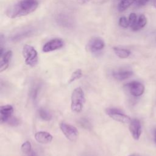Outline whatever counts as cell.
<instances>
[{
	"instance_id": "1",
	"label": "cell",
	"mask_w": 156,
	"mask_h": 156,
	"mask_svg": "<svg viewBox=\"0 0 156 156\" xmlns=\"http://www.w3.org/2000/svg\"><path fill=\"white\" fill-rule=\"evenodd\" d=\"M38 6L37 0H21L10 6L6 10V15L10 18H16L34 12Z\"/></svg>"
},
{
	"instance_id": "2",
	"label": "cell",
	"mask_w": 156,
	"mask_h": 156,
	"mask_svg": "<svg viewBox=\"0 0 156 156\" xmlns=\"http://www.w3.org/2000/svg\"><path fill=\"white\" fill-rule=\"evenodd\" d=\"M85 102V97L82 88L81 87L76 88L73 91L71 97V110L75 113H80L83 109Z\"/></svg>"
},
{
	"instance_id": "3",
	"label": "cell",
	"mask_w": 156,
	"mask_h": 156,
	"mask_svg": "<svg viewBox=\"0 0 156 156\" xmlns=\"http://www.w3.org/2000/svg\"><path fill=\"white\" fill-rule=\"evenodd\" d=\"M23 57L27 65L34 67L38 63V53L36 49L31 45L25 44L22 50Z\"/></svg>"
},
{
	"instance_id": "4",
	"label": "cell",
	"mask_w": 156,
	"mask_h": 156,
	"mask_svg": "<svg viewBox=\"0 0 156 156\" xmlns=\"http://www.w3.org/2000/svg\"><path fill=\"white\" fill-rule=\"evenodd\" d=\"M105 113L115 121L121 123L128 124L130 123L132 120L129 116L122 113L120 110L115 108H107L105 109Z\"/></svg>"
},
{
	"instance_id": "5",
	"label": "cell",
	"mask_w": 156,
	"mask_h": 156,
	"mask_svg": "<svg viewBox=\"0 0 156 156\" xmlns=\"http://www.w3.org/2000/svg\"><path fill=\"white\" fill-rule=\"evenodd\" d=\"M60 128L66 138L71 141H76L79 136V132L77 128L65 122L60 123Z\"/></svg>"
},
{
	"instance_id": "6",
	"label": "cell",
	"mask_w": 156,
	"mask_h": 156,
	"mask_svg": "<svg viewBox=\"0 0 156 156\" xmlns=\"http://www.w3.org/2000/svg\"><path fill=\"white\" fill-rule=\"evenodd\" d=\"M57 23L62 27L66 29H72L74 25L73 18L66 13H59L55 18Z\"/></svg>"
},
{
	"instance_id": "7",
	"label": "cell",
	"mask_w": 156,
	"mask_h": 156,
	"mask_svg": "<svg viewBox=\"0 0 156 156\" xmlns=\"http://www.w3.org/2000/svg\"><path fill=\"white\" fill-rule=\"evenodd\" d=\"M130 93L135 96L139 97L141 96L144 91V86L140 82L132 81L126 85Z\"/></svg>"
},
{
	"instance_id": "8",
	"label": "cell",
	"mask_w": 156,
	"mask_h": 156,
	"mask_svg": "<svg viewBox=\"0 0 156 156\" xmlns=\"http://www.w3.org/2000/svg\"><path fill=\"white\" fill-rule=\"evenodd\" d=\"M64 45V41L61 38H54L46 42L43 47L44 52H49L62 48Z\"/></svg>"
},
{
	"instance_id": "9",
	"label": "cell",
	"mask_w": 156,
	"mask_h": 156,
	"mask_svg": "<svg viewBox=\"0 0 156 156\" xmlns=\"http://www.w3.org/2000/svg\"><path fill=\"white\" fill-rule=\"evenodd\" d=\"M129 130L134 140H139L141 134V124L138 119H133L129 123Z\"/></svg>"
},
{
	"instance_id": "10",
	"label": "cell",
	"mask_w": 156,
	"mask_h": 156,
	"mask_svg": "<svg viewBox=\"0 0 156 156\" xmlns=\"http://www.w3.org/2000/svg\"><path fill=\"white\" fill-rule=\"evenodd\" d=\"M13 107L11 105H1L0 107V121L1 123H7L12 116Z\"/></svg>"
},
{
	"instance_id": "11",
	"label": "cell",
	"mask_w": 156,
	"mask_h": 156,
	"mask_svg": "<svg viewBox=\"0 0 156 156\" xmlns=\"http://www.w3.org/2000/svg\"><path fill=\"white\" fill-rule=\"evenodd\" d=\"M104 46L105 43L104 40L99 37H93L88 43V49L92 52L101 51Z\"/></svg>"
},
{
	"instance_id": "12",
	"label": "cell",
	"mask_w": 156,
	"mask_h": 156,
	"mask_svg": "<svg viewBox=\"0 0 156 156\" xmlns=\"http://www.w3.org/2000/svg\"><path fill=\"white\" fill-rule=\"evenodd\" d=\"M35 140L41 144H48L52 140V136L48 132L40 131L35 134Z\"/></svg>"
},
{
	"instance_id": "13",
	"label": "cell",
	"mask_w": 156,
	"mask_h": 156,
	"mask_svg": "<svg viewBox=\"0 0 156 156\" xmlns=\"http://www.w3.org/2000/svg\"><path fill=\"white\" fill-rule=\"evenodd\" d=\"M133 74V72L127 69H119L112 72V76L118 80H123L129 79Z\"/></svg>"
},
{
	"instance_id": "14",
	"label": "cell",
	"mask_w": 156,
	"mask_h": 156,
	"mask_svg": "<svg viewBox=\"0 0 156 156\" xmlns=\"http://www.w3.org/2000/svg\"><path fill=\"white\" fill-rule=\"evenodd\" d=\"M12 51H7L4 53V54L1 57L0 61V72H2L7 69L9 65V62L12 57Z\"/></svg>"
},
{
	"instance_id": "15",
	"label": "cell",
	"mask_w": 156,
	"mask_h": 156,
	"mask_svg": "<svg viewBox=\"0 0 156 156\" xmlns=\"http://www.w3.org/2000/svg\"><path fill=\"white\" fill-rule=\"evenodd\" d=\"M147 24V18L144 15H140L138 18L135 24L131 27V29L133 31H137L143 28Z\"/></svg>"
},
{
	"instance_id": "16",
	"label": "cell",
	"mask_w": 156,
	"mask_h": 156,
	"mask_svg": "<svg viewBox=\"0 0 156 156\" xmlns=\"http://www.w3.org/2000/svg\"><path fill=\"white\" fill-rule=\"evenodd\" d=\"M33 33V30L32 29H26L24 30H22L21 32H20L19 33H17L16 34H15L14 35L11 37V40L13 41H19L21 40H23L24 38H25L26 37H29V35H32V34Z\"/></svg>"
},
{
	"instance_id": "17",
	"label": "cell",
	"mask_w": 156,
	"mask_h": 156,
	"mask_svg": "<svg viewBox=\"0 0 156 156\" xmlns=\"http://www.w3.org/2000/svg\"><path fill=\"white\" fill-rule=\"evenodd\" d=\"M113 50L115 54L121 58H126L130 55V51L126 49L120 48L118 47H113Z\"/></svg>"
},
{
	"instance_id": "18",
	"label": "cell",
	"mask_w": 156,
	"mask_h": 156,
	"mask_svg": "<svg viewBox=\"0 0 156 156\" xmlns=\"http://www.w3.org/2000/svg\"><path fill=\"white\" fill-rule=\"evenodd\" d=\"M38 115L41 119L46 121H50L52 118L51 112L44 108H40L38 110Z\"/></svg>"
},
{
	"instance_id": "19",
	"label": "cell",
	"mask_w": 156,
	"mask_h": 156,
	"mask_svg": "<svg viewBox=\"0 0 156 156\" xmlns=\"http://www.w3.org/2000/svg\"><path fill=\"white\" fill-rule=\"evenodd\" d=\"M136 0H121L118 5V10L122 12L129 8L132 4L135 3Z\"/></svg>"
},
{
	"instance_id": "20",
	"label": "cell",
	"mask_w": 156,
	"mask_h": 156,
	"mask_svg": "<svg viewBox=\"0 0 156 156\" xmlns=\"http://www.w3.org/2000/svg\"><path fill=\"white\" fill-rule=\"evenodd\" d=\"M82 76V71L81 69H77L71 74L69 80V83L73 82L74 81L79 79Z\"/></svg>"
},
{
	"instance_id": "21",
	"label": "cell",
	"mask_w": 156,
	"mask_h": 156,
	"mask_svg": "<svg viewBox=\"0 0 156 156\" xmlns=\"http://www.w3.org/2000/svg\"><path fill=\"white\" fill-rule=\"evenodd\" d=\"M21 151L24 154H29L30 152L32 149V145L29 141H26L24 142L21 146Z\"/></svg>"
},
{
	"instance_id": "22",
	"label": "cell",
	"mask_w": 156,
	"mask_h": 156,
	"mask_svg": "<svg viewBox=\"0 0 156 156\" xmlns=\"http://www.w3.org/2000/svg\"><path fill=\"white\" fill-rule=\"evenodd\" d=\"M118 24L121 27H122L123 28H127L129 26V20H127V18L125 16H121L119 18Z\"/></svg>"
},
{
	"instance_id": "23",
	"label": "cell",
	"mask_w": 156,
	"mask_h": 156,
	"mask_svg": "<svg viewBox=\"0 0 156 156\" xmlns=\"http://www.w3.org/2000/svg\"><path fill=\"white\" fill-rule=\"evenodd\" d=\"M137 16L135 13H131L129 16V26L131 27H132L136 23L137 20Z\"/></svg>"
},
{
	"instance_id": "24",
	"label": "cell",
	"mask_w": 156,
	"mask_h": 156,
	"mask_svg": "<svg viewBox=\"0 0 156 156\" xmlns=\"http://www.w3.org/2000/svg\"><path fill=\"white\" fill-rule=\"evenodd\" d=\"M7 123L8 124H9L10 126H18L20 124V121L16 117L12 116L10 118V119L7 121Z\"/></svg>"
},
{
	"instance_id": "25",
	"label": "cell",
	"mask_w": 156,
	"mask_h": 156,
	"mask_svg": "<svg viewBox=\"0 0 156 156\" xmlns=\"http://www.w3.org/2000/svg\"><path fill=\"white\" fill-rule=\"evenodd\" d=\"M80 124L82 127H83L85 128H88V129L90 126V122L88 120H87L86 119H82L80 121Z\"/></svg>"
},
{
	"instance_id": "26",
	"label": "cell",
	"mask_w": 156,
	"mask_h": 156,
	"mask_svg": "<svg viewBox=\"0 0 156 156\" xmlns=\"http://www.w3.org/2000/svg\"><path fill=\"white\" fill-rule=\"evenodd\" d=\"M150 0H136L135 4L137 6H143L146 5Z\"/></svg>"
},
{
	"instance_id": "27",
	"label": "cell",
	"mask_w": 156,
	"mask_h": 156,
	"mask_svg": "<svg viewBox=\"0 0 156 156\" xmlns=\"http://www.w3.org/2000/svg\"><path fill=\"white\" fill-rule=\"evenodd\" d=\"M92 0H77V2L80 4H85L90 2Z\"/></svg>"
},
{
	"instance_id": "28",
	"label": "cell",
	"mask_w": 156,
	"mask_h": 156,
	"mask_svg": "<svg viewBox=\"0 0 156 156\" xmlns=\"http://www.w3.org/2000/svg\"><path fill=\"white\" fill-rule=\"evenodd\" d=\"M154 141H155V143L156 144V129L154 131Z\"/></svg>"
},
{
	"instance_id": "29",
	"label": "cell",
	"mask_w": 156,
	"mask_h": 156,
	"mask_svg": "<svg viewBox=\"0 0 156 156\" xmlns=\"http://www.w3.org/2000/svg\"><path fill=\"white\" fill-rule=\"evenodd\" d=\"M153 5L155 8H156V0H154L153 1Z\"/></svg>"
},
{
	"instance_id": "30",
	"label": "cell",
	"mask_w": 156,
	"mask_h": 156,
	"mask_svg": "<svg viewBox=\"0 0 156 156\" xmlns=\"http://www.w3.org/2000/svg\"><path fill=\"white\" fill-rule=\"evenodd\" d=\"M129 156H139V155H136V154H131V155H129Z\"/></svg>"
},
{
	"instance_id": "31",
	"label": "cell",
	"mask_w": 156,
	"mask_h": 156,
	"mask_svg": "<svg viewBox=\"0 0 156 156\" xmlns=\"http://www.w3.org/2000/svg\"><path fill=\"white\" fill-rule=\"evenodd\" d=\"M30 156H35V155H34V154H32V155H30Z\"/></svg>"
}]
</instances>
